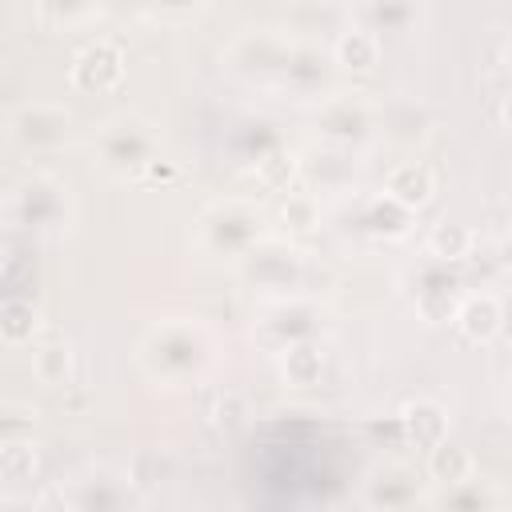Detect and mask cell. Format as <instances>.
Returning a JSON list of instances; mask_svg holds the SVG:
<instances>
[{"mask_svg":"<svg viewBox=\"0 0 512 512\" xmlns=\"http://www.w3.org/2000/svg\"><path fill=\"white\" fill-rule=\"evenodd\" d=\"M216 360V340L200 320L164 316L140 340V368L164 388H188L208 376Z\"/></svg>","mask_w":512,"mask_h":512,"instance_id":"1","label":"cell"},{"mask_svg":"<svg viewBox=\"0 0 512 512\" xmlns=\"http://www.w3.org/2000/svg\"><path fill=\"white\" fill-rule=\"evenodd\" d=\"M92 156L108 176H140L160 164V124L140 112L104 120L92 136Z\"/></svg>","mask_w":512,"mask_h":512,"instance_id":"2","label":"cell"},{"mask_svg":"<svg viewBox=\"0 0 512 512\" xmlns=\"http://www.w3.org/2000/svg\"><path fill=\"white\" fill-rule=\"evenodd\" d=\"M4 220L12 232L56 236L72 224V192L52 172H24L4 196Z\"/></svg>","mask_w":512,"mask_h":512,"instance_id":"3","label":"cell"},{"mask_svg":"<svg viewBox=\"0 0 512 512\" xmlns=\"http://www.w3.org/2000/svg\"><path fill=\"white\" fill-rule=\"evenodd\" d=\"M268 240V220L264 212L244 200V196H228V200H212L200 220H196V244L208 252V256H220V260H244L256 244Z\"/></svg>","mask_w":512,"mask_h":512,"instance_id":"4","label":"cell"},{"mask_svg":"<svg viewBox=\"0 0 512 512\" xmlns=\"http://www.w3.org/2000/svg\"><path fill=\"white\" fill-rule=\"evenodd\" d=\"M432 480L424 468L408 464V460H376L364 476H360V504L368 512H416L420 504L428 508L432 500Z\"/></svg>","mask_w":512,"mask_h":512,"instance_id":"5","label":"cell"},{"mask_svg":"<svg viewBox=\"0 0 512 512\" xmlns=\"http://www.w3.org/2000/svg\"><path fill=\"white\" fill-rule=\"evenodd\" d=\"M316 132L324 144L356 152L380 132V100L368 92H328L316 104Z\"/></svg>","mask_w":512,"mask_h":512,"instance_id":"6","label":"cell"},{"mask_svg":"<svg viewBox=\"0 0 512 512\" xmlns=\"http://www.w3.org/2000/svg\"><path fill=\"white\" fill-rule=\"evenodd\" d=\"M292 52H296V40L292 36H284L276 28H244L228 44L224 60H228V68L236 76H244L252 84H264V88H280Z\"/></svg>","mask_w":512,"mask_h":512,"instance_id":"7","label":"cell"},{"mask_svg":"<svg viewBox=\"0 0 512 512\" xmlns=\"http://www.w3.org/2000/svg\"><path fill=\"white\" fill-rule=\"evenodd\" d=\"M320 328H324V312L312 300H304V296H280V300H268L264 304V312L252 324V336L268 352L284 356V352H292L300 344H316Z\"/></svg>","mask_w":512,"mask_h":512,"instance_id":"8","label":"cell"},{"mask_svg":"<svg viewBox=\"0 0 512 512\" xmlns=\"http://www.w3.org/2000/svg\"><path fill=\"white\" fill-rule=\"evenodd\" d=\"M72 512H144L140 488L124 468L112 464H92L76 472L64 488Z\"/></svg>","mask_w":512,"mask_h":512,"instance_id":"9","label":"cell"},{"mask_svg":"<svg viewBox=\"0 0 512 512\" xmlns=\"http://www.w3.org/2000/svg\"><path fill=\"white\" fill-rule=\"evenodd\" d=\"M72 112L60 100H24L4 116V132L20 152H56L72 136Z\"/></svg>","mask_w":512,"mask_h":512,"instance_id":"10","label":"cell"},{"mask_svg":"<svg viewBox=\"0 0 512 512\" xmlns=\"http://www.w3.org/2000/svg\"><path fill=\"white\" fill-rule=\"evenodd\" d=\"M240 276H244L256 292H264L268 300L300 296L296 288H300V280H304V260H300V252H296L292 244L268 236L264 244H256V248L240 260Z\"/></svg>","mask_w":512,"mask_h":512,"instance_id":"11","label":"cell"},{"mask_svg":"<svg viewBox=\"0 0 512 512\" xmlns=\"http://www.w3.org/2000/svg\"><path fill=\"white\" fill-rule=\"evenodd\" d=\"M464 284L460 276L444 264V260H424L416 272H412V304L416 312L428 320V324H440V320H456V308L464 300Z\"/></svg>","mask_w":512,"mask_h":512,"instance_id":"12","label":"cell"},{"mask_svg":"<svg viewBox=\"0 0 512 512\" xmlns=\"http://www.w3.org/2000/svg\"><path fill=\"white\" fill-rule=\"evenodd\" d=\"M428 512H508V488L484 472L432 488Z\"/></svg>","mask_w":512,"mask_h":512,"instance_id":"13","label":"cell"},{"mask_svg":"<svg viewBox=\"0 0 512 512\" xmlns=\"http://www.w3.org/2000/svg\"><path fill=\"white\" fill-rule=\"evenodd\" d=\"M68 80H72V88L92 92V96L120 88V80H124V52H120V44L116 40H92V44H84L76 52L72 68H68Z\"/></svg>","mask_w":512,"mask_h":512,"instance_id":"14","label":"cell"},{"mask_svg":"<svg viewBox=\"0 0 512 512\" xmlns=\"http://www.w3.org/2000/svg\"><path fill=\"white\" fill-rule=\"evenodd\" d=\"M388 200H396L400 208H408V212H416L420 204H428L432 200V192H436V176H432V168L428 164H420V160H400V164H392L388 168V176H384V188H380Z\"/></svg>","mask_w":512,"mask_h":512,"instance_id":"15","label":"cell"},{"mask_svg":"<svg viewBox=\"0 0 512 512\" xmlns=\"http://www.w3.org/2000/svg\"><path fill=\"white\" fill-rule=\"evenodd\" d=\"M468 340L484 344L492 336L504 332V300L496 292H468L456 308V320H452Z\"/></svg>","mask_w":512,"mask_h":512,"instance_id":"16","label":"cell"},{"mask_svg":"<svg viewBox=\"0 0 512 512\" xmlns=\"http://www.w3.org/2000/svg\"><path fill=\"white\" fill-rule=\"evenodd\" d=\"M304 176H308L312 188H320V192H340V188H348V184L356 180V152L324 144L320 152L304 156Z\"/></svg>","mask_w":512,"mask_h":512,"instance_id":"17","label":"cell"},{"mask_svg":"<svg viewBox=\"0 0 512 512\" xmlns=\"http://www.w3.org/2000/svg\"><path fill=\"white\" fill-rule=\"evenodd\" d=\"M432 128V116L420 100L396 96V100H380V132L400 140V144H416L424 132Z\"/></svg>","mask_w":512,"mask_h":512,"instance_id":"18","label":"cell"},{"mask_svg":"<svg viewBox=\"0 0 512 512\" xmlns=\"http://www.w3.org/2000/svg\"><path fill=\"white\" fill-rule=\"evenodd\" d=\"M424 472H428V480H432L436 488H444V484H456V480L476 476L480 468H476V456L468 452V444H460V440L448 436V440H440L436 448H428Z\"/></svg>","mask_w":512,"mask_h":512,"instance_id":"19","label":"cell"},{"mask_svg":"<svg viewBox=\"0 0 512 512\" xmlns=\"http://www.w3.org/2000/svg\"><path fill=\"white\" fill-rule=\"evenodd\" d=\"M332 60H336L340 68L368 72V68L380 60V36L352 20V24H348V28H340V36L332 40Z\"/></svg>","mask_w":512,"mask_h":512,"instance_id":"20","label":"cell"},{"mask_svg":"<svg viewBox=\"0 0 512 512\" xmlns=\"http://www.w3.org/2000/svg\"><path fill=\"white\" fill-rule=\"evenodd\" d=\"M400 420L408 428V436L420 444V448H436L440 440H448V412L436 404V400H408L400 408Z\"/></svg>","mask_w":512,"mask_h":512,"instance_id":"21","label":"cell"},{"mask_svg":"<svg viewBox=\"0 0 512 512\" xmlns=\"http://www.w3.org/2000/svg\"><path fill=\"white\" fill-rule=\"evenodd\" d=\"M420 16H424L420 4H360V8H352V20L376 36L380 32H408Z\"/></svg>","mask_w":512,"mask_h":512,"instance_id":"22","label":"cell"},{"mask_svg":"<svg viewBox=\"0 0 512 512\" xmlns=\"http://www.w3.org/2000/svg\"><path fill=\"white\" fill-rule=\"evenodd\" d=\"M408 208H400L396 200H388L384 192L380 196H372L368 204H364V232H372V236H384V240H396V236H404L408 232Z\"/></svg>","mask_w":512,"mask_h":512,"instance_id":"23","label":"cell"},{"mask_svg":"<svg viewBox=\"0 0 512 512\" xmlns=\"http://www.w3.org/2000/svg\"><path fill=\"white\" fill-rule=\"evenodd\" d=\"M72 364H76V352H72V344H64V340H48V344H40V348L32 352L36 376H40L44 384H52V388H60V384L72 380Z\"/></svg>","mask_w":512,"mask_h":512,"instance_id":"24","label":"cell"},{"mask_svg":"<svg viewBox=\"0 0 512 512\" xmlns=\"http://www.w3.org/2000/svg\"><path fill=\"white\" fill-rule=\"evenodd\" d=\"M468 252H472V232L464 224H436L428 232V256L432 260L452 264V260H464Z\"/></svg>","mask_w":512,"mask_h":512,"instance_id":"25","label":"cell"},{"mask_svg":"<svg viewBox=\"0 0 512 512\" xmlns=\"http://www.w3.org/2000/svg\"><path fill=\"white\" fill-rule=\"evenodd\" d=\"M280 224L288 232H308L320 224V200L316 192H288V200L280 204Z\"/></svg>","mask_w":512,"mask_h":512,"instance_id":"26","label":"cell"},{"mask_svg":"<svg viewBox=\"0 0 512 512\" xmlns=\"http://www.w3.org/2000/svg\"><path fill=\"white\" fill-rule=\"evenodd\" d=\"M32 472H36V444H32V436H4V476L12 484H20Z\"/></svg>","mask_w":512,"mask_h":512,"instance_id":"27","label":"cell"},{"mask_svg":"<svg viewBox=\"0 0 512 512\" xmlns=\"http://www.w3.org/2000/svg\"><path fill=\"white\" fill-rule=\"evenodd\" d=\"M4 340L8 344H28L32 340V332H36V308H32V300H4Z\"/></svg>","mask_w":512,"mask_h":512,"instance_id":"28","label":"cell"},{"mask_svg":"<svg viewBox=\"0 0 512 512\" xmlns=\"http://www.w3.org/2000/svg\"><path fill=\"white\" fill-rule=\"evenodd\" d=\"M280 360H284V376H288L292 384H312L316 372H320V360H324V356H320L316 344H300V348L284 352Z\"/></svg>","mask_w":512,"mask_h":512,"instance_id":"29","label":"cell"},{"mask_svg":"<svg viewBox=\"0 0 512 512\" xmlns=\"http://www.w3.org/2000/svg\"><path fill=\"white\" fill-rule=\"evenodd\" d=\"M4 512H72V508H68L64 488H56V492H40V496H28V500H8Z\"/></svg>","mask_w":512,"mask_h":512,"instance_id":"30","label":"cell"},{"mask_svg":"<svg viewBox=\"0 0 512 512\" xmlns=\"http://www.w3.org/2000/svg\"><path fill=\"white\" fill-rule=\"evenodd\" d=\"M500 120H504V124H508V128H512V96H508V100H504V104H500Z\"/></svg>","mask_w":512,"mask_h":512,"instance_id":"31","label":"cell"},{"mask_svg":"<svg viewBox=\"0 0 512 512\" xmlns=\"http://www.w3.org/2000/svg\"><path fill=\"white\" fill-rule=\"evenodd\" d=\"M504 60H508V68H512V36H508V44H504Z\"/></svg>","mask_w":512,"mask_h":512,"instance_id":"32","label":"cell"},{"mask_svg":"<svg viewBox=\"0 0 512 512\" xmlns=\"http://www.w3.org/2000/svg\"><path fill=\"white\" fill-rule=\"evenodd\" d=\"M508 408H512V380H508Z\"/></svg>","mask_w":512,"mask_h":512,"instance_id":"33","label":"cell"}]
</instances>
